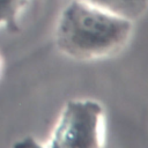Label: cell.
I'll return each instance as SVG.
<instances>
[{
	"label": "cell",
	"instance_id": "obj_1",
	"mask_svg": "<svg viewBox=\"0 0 148 148\" xmlns=\"http://www.w3.org/2000/svg\"><path fill=\"white\" fill-rule=\"evenodd\" d=\"M131 31L132 21L86 1L73 0L61 13L56 42L59 50L72 58L95 59L120 50Z\"/></svg>",
	"mask_w": 148,
	"mask_h": 148
},
{
	"label": "cell",
	"instance_id": "obj_2",
	"mask_svg": "<svg viewBox=\"0 0 148 148\" xmlns=\"http://www.w3.org/2000/svg\"><path fill=\"white\" fill-rule=\"evenodd\" d=\"M102 105L92 99L67 102L51 138L53 148L99 147V124Z\"/></svg>",
	"mask_w": 148,
	"mask_h": 148
},
{
	"label": "cell",
	"instance_id": "obj_3",
	"mask_svg": "<svg viewBox=\"0 0 148 148\" xmlns=\"http://www.w3.org/2000/svg\"><path fill=\"white\" fill-rule=\"evenodd\" d=\"M113 15L134 21L141 17L148 6V0H82Z\"/></svg>",
	"mask_w": 148,
	"mask_h": 148
},
{
	"label": "cell",
	"instance_id": "obj_4",
	"mask_svg": "<svg viewBox=\"0 0 148 148\" xmlns=\"http://www.w3.org/2000/svg\"><path fill=\"white\" fill-rule=\"evenodd\" d=\"M28 0H0V24H3L8 31L17 32L20 30L18 14Z\"/></svg>",
	"mask_w": 148,
	"mask_h": 148
},
{
	"label": "cell",
	"instance_id": "obj_5",
	"mask_svg": "<svg viewBox=\"0 0 148 148\" xmlns=\"http://www.w3.org/2000/svg\"><path fill=\"white\" fill-rule=\"evenodd\" d=\"M14 146L15 147H22V148H36L39 145H38V142L34 138L27 136V138H23V139L18 140Z\"/></svg>",
	"mask_w": 148,
	"mask_h": 148
}]
</instances>
